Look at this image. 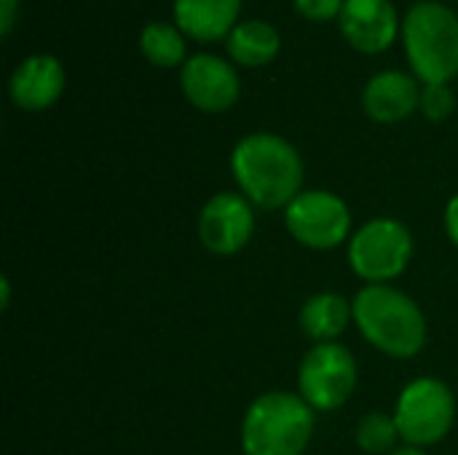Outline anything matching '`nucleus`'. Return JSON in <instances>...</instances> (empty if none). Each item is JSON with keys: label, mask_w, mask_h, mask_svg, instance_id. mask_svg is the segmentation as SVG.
<instances>
[{"label": "nucleus", "mask_w": 458, "mask_h": 455, "mask_svg": "<svg viewBox=\"0 0 458 455\" xmlns=\"http://www.w3.org/2000/svg\"><path fill=\"white\" fill-rule=\"evenodd\" d=\"M231 174L252 206L271 212L287 209L303 193L306 166L290 139L274 131H252L233 145Z\"/></svg>", "instance_id": "1"}, {"label": "nucleus", "mask_w": 458, "mask_h": 455, "mask_svg": "<svg viewBox=\"0 0 458 455\" xmlns=\"http://www.w3.org/2000/svg\"><path fill=\"white\" fill-rule=\"evenodd\" d=\"M360 335L392 359H413L427 346V316L421 306L392 284H365L354 300Z\"/></svg>", "instance_id": "2"}, {"label": "nucleus", "mask_w": 458, "mask_h": 455, "mask_svg": "<svg viewBox=\"0 0 458 455\" xmlns=\"http://www.w3.org/2000/svg\"><path fill=\"white\" fill-rule=\"evenodd\" d=\"M317 429V413L301 394L266 392L250 402L242 418L244 455H303Z\"/></svg>", "instance_id": "3"}, {"label": "nucleus", "mask_w": 458, "mask_h": 455, "mask_svg": "<svg viewBox=\"0 0 458 455\" xmlns=\"http://www.w3.org/2000/svg\"><path fill=\"white\" fill-rule=\"evenodd\" d=\"M411 72L429 83H451L458 75V13L440 0H419L403 16L400 32Z\"/></svg>", "instance_id": "4"}, {"label": "nucleus", "mask_w": 458, "mask_h": 455, "mask_svg": "<svg viewBox=\"0 0 458 455\" xmlns=\"http://www.w3.org/2000/svg\"><path fill=\"white\" fill-rule=\"evenodd\" d=\"M346 260L365 284H389L413 260V233L403 220L373 217L352 233Z\"/></svg>", "instance_id": "5"}, {"label": "nucleus", "mask_w": 458, "mask_h": 455, "mask_svg": "<svg viewBox=\"0 0 458 455\" xmlns=\"http://www.w3.org/2000/svg\"><path fill=\"white\" fill-rule=\"evenodd\" d=\"M392 416L400 440L411 448L424 451L448 437L456 421V397L445 381L421 375L403 386Z\"/></svg>", "instance_id": "6"}, {"label": "nucleus", "mask_w": 458, "mask_h": 455, "mask_svg": "<svg viewBox=\"0 0 458 455\" xmlns=\"http://www.w3.org/2000/svg\"><path fill=\"white\" fill-rule=\"evenodd\" d=\"M360 381L354 354L335 343H314L298 367V394L314 413H335L344 408Z\"/></svg>", "instance_id": "7"}, {"label": "nucleus", "mask_w": 458, "mask_h": 455, "mask_svg": "<svg viewBox=\"0 0 458 455\" xmlns=\"http://www.w3.org/2000/svg\"><path fill=\"white\" fill-rule=\"evenodd\" d=\"M287 233L306 249L327 252L352 239V209L333 190H303L284 209Z\"/></svg>", "instance_id": "8"}, {"label": "nucleus", "mask_w": 458, "mask_h": 455, "mask_svg": "<svg viewBox=\"0 0 458 455\" xmlns=\"http://www.w3.org/2000/svg\"><path fill=\"white\" fill-rule=\"evenodd\" d=\"M255 206L236 190L215 193L199 212V241L217 257L239 255L255 236Z\"/></svg>", "instance_id": "9"}, {"label": "nucleus", "mask_w": 458, "mask_h": 455, "mask_svg": "<svg viewBox=\"0 0 458 455\" xmlns=\"http://www.w3.org/2000/svg\"><path fill=\"white\" fill-rule=\"evenodd\" d=\"M180 91L196 110L217 115L239 102L242 78L231 59L201 51L180 67Z\"/></svg>", "instance_id": "10"}, {"label": "nucleus", "mask_w": 458, "mask_h": 455, "mask_svg": "<svg viewBox=\"0 0 458 455\" xmlns=\"http://www.w3.org/2000/svg\"><path fill=\"white\" fill-rule=\"evenodd\" d=\"M338 27L354 51L384 54L400 38L403 19L392 0H346Z\"/></svg>", "instance_id": "11"}, {"label": "nucleus", "mask_w": 458, "mask_h": 455, "mask_svg": "<svg viewBox=\"0 0 458 455\" xmlns=\"http://www.w3.org/2000/svg\"><path fill=\"white\" fill-rule=\"evenodd\" d=\"M64 86H67V72L59 56L40 51L24 56L13 67L8 78V97L24 113H43L62 99Z\"/></svg>", "instance_id": "12"}, {"label": "nucleus", "mask_w": 458, "mask_h": 455, "mask_svg": "<svg viewBox=\"0 0 458 455\" xmlns=\"http://www.w3.org/2000/svg\"><path fill=\"white\" fill-rule=\"evenodd\" d=\"M421 80L405 70H381L362 88V110L376 123H400L421 105Z\"/></svg>", "instance_id": "13"}, {"label": "nucleus", "mask_w": 458, "mask_h": 455, "mask_svg": "<svg viewBox=\"0 0 458 455\" xmlns=\"http://www.w3.org/2000/svg\"><path fill=\"white\" fill-rule=\"evenodd\" d=\"M242 0H172V19L188 40H225L242 21Z\"/></svg>", "instance_id": "14"}, {"label": "nucleus", "mask_w": 458, "mask_h": 455, "mask_svg": "<svg viewBox=\"0 0 458 455\" xmlns=\"http://www.w3.org/2000/svg\"><path fill=\"white\" fill-rule=\"evenodd\" d=\"M354 322L352 300L338 292H317L311 295L298 314L301 333L314 343H335L349 324Z\"/></svg>", "instance_id": "15"}, {"label": "nucleus", "mask_w": 458, "mask_h": 455, "mask_svg": "<svg viewBox=\"0 0 458 455\" xmlns=\"http://www.w3.org/2000/svg\"><path fill=\"white\" fill-rule=\"evenodd\" d=\"M228 59L239 67H266L276 62L282 51V35L279 29L266 19H242L233 32L225 38Z\"/></svg>", "instance_id": "16"}, {"label": "nucleus", "mask_w": 458, "mask_h": 455, "mask_svg": "<svg viewBox=\"0 0 458 455\" xmlns=\"http://www.w3.org/2000/svg\"><path fill=\"white\" fill-rule=\"evenodd\" d=\"M140 54L161 70L182 67L188 62V38L174 21H148L140 29Z\"/></svg>", "instance_id": "17"}, {"label": "nucleus", "mask_w": 458, "mask_h": 455, "mask_svg": "<svg viewBox=\"0 0 458 455\" xmlns=\"http://www.w3.org/2000/svg\"><path fill=\"white\" fill-rule=\"evenodd\" d=\"M354 442L362 453L368 455H389L397 451L400 432L394 424V416H386L381 410H373L360 418L354 429Z\"/></svg>", "instance_id": "18"}, {"label": "nucleus", "mask_w": 458, "mask_h": 455, "mask_svg": "<svg viewBox=\"0 0 458 455\" xmlns=\"http://www.w3.org/2000/svg\"><path fill=\"white\" fill-rule=\"evenodd\" d=\"M456 110V94L451 88V83H429L421 88V105L419 113L432 121V123H443L454 115Z\"/></svg>", "instance_id": "19"}, {"label": "nucleus", "mask_w": 458, "mask_h": 455, "mask_svg": "<svg viewBox=\"0 0 458 455\" xmlns=\"http://www.w3.org/2000/svg\"><path fill=\"white\" fill-rule=\"evenodd\" d=\"M346 0H293V8L298 16H303L306 21H317V24H327V21H338L344 13Z\"/></svg>", "instance_id": "20"}, {"label": "nucleus", "mask_w": 458, "mask_h": 455, "mask_svg": "<svg viewBox=\"0 0 458 455\" xmlns=\"http://www.w3.org/2000/svg\"><path fill=\"white\" fill-rule=\"evenodd\" d=\"M443 225H445V233L451 239V244L458 249V193L451 196V201L445 204V212H443Z\"/></svg>", "instance_id": "21"}, {"label": "nucleus", "mask_w": 458, "mask_h": 455, "mask_svg": "<svg viewBox=\"0 0 458 455\" xmlns=\"http://www.w3.org/2000/svg\"><path fill=\"white\" fill-rule=\"evenodd\" d=\"M19 13V0H0V35L8 38Z\"/></svg>", "instance_id": "22"}, {"label": "nucleus", "mask_w": 458, "mask_h": 455, "mask_svg": "<svg viewBox=\"0 0 458 455\" xmlns=\"http://www.w3.org/2000/svg\"><path fill=\"white\" fill-rule=\"evenodd\" d=\"M8 306H11V279L3 276L0 279V308L8 311Z\"/></svg>", "instance_id": "23"}, {"label": "nucleus", "mask_w": 458, "mask_h": 455, "mask_svg": "<svg viewBox=\"0 0 458 455\" xmlns=\"http://www.w3.org/2000/svg\"><path fill=\"white\" fill-rule=\"evenodd\" d=\"M389 455H429V453H424L421 448H411V445H403V448H397L394 453H389Z\"/></svg>", "instance_id": "24"}]
</instances>
